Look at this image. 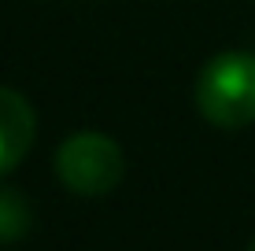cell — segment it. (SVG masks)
I'll list each match as a JSON object with an SVG mask.
<instances>
[{"mask_svg":"<svg viewBox=\"0 0 255 251\" xmlns=\"http://www.w3.org/2000/svg\"><path fill=\"white\" fill-rule=\"evenodd\" d=\"M56 174L74 196H108L126 174V159L111 137L82 129L59 144Z\"/></svg>","mask_w":255,"mask_h":251,"instance_id":"7a4b0ae2","label":"cell"},{"mask_svg":"<svg viewBox=\"0 0 255 251\" xmlns=\"http://www.w3.org/2000/svg\"><path fill=\"white\" fill-rule=\"evenodd\" d=\"M248 251H255V240H252V244H248Z\"/></svg>","mask_w":255,"mask_h":251,"instance_id":"5b68a950","label":"cell"},{"mask_svg":"<svg viewBox=\"0 0 255 251\" xmlns=\"http://www.w3.org/2000/svg\"><path fill=\"white\" fill-rule=\"evenodd\" d=\"M196 111L218 129H244L255 122V56L218 52L200 71L192 89Z\"/></svg>","mask_w":255,"mask_h":251,"instance_id":"6da1fadb","label":"cell"},{"mask_svg":"<svg viewBox=\"0 0 255 251\" xmlns=\"http://www.w3.org/2000/svg\"><path fill=\"white\" fill-rule=\"evenodd\" d=\"M33 133H37V118H33V107L26 103V96L0 85V177L26 159Z\"/></svg>","mask_w":255,"mask_h":251,"instance_id":"3957f363","label":"cell"},{"mask_svg":"<svg viewBox=\"0 0 255 251\" xmlns=\"http://www.w3.org/2000/svg\"><path fill=\"white\" fill-rule=\"evenodd\" d=\"M30 226H33V214H30V203L22 200V192L0 185V244L22 240Z\"/></svg>","mask_w":255,"mask_h":251,"instance_id":"277c9868","label":"cell"}]
</instances>
